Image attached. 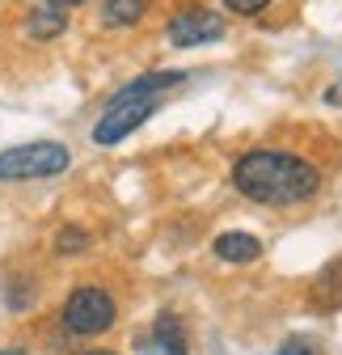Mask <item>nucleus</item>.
Here are the masks:
<instances>
[{
	"mask_svg": "<svg viewBox=\"0 0 342 355\" xmlns=\"http://www.w3.org/2000/svg\"><path fill=\"white\" fill-rule=\"evenodd\" d=\"M165 38L174 42L178 51H190V47H203V42H216L224 38V17L207 5H190V9H178L165 26Z\"/></svg>",
	"mask_w": 342,
	"mask_h": 355,
	"instance_id": "obj_5",
	"label": "nucleus"
},
{
	"mask_svg": "<svg viewBox=\"0 0 342 355\" xmlns=\"http://www.w3.org/2000/svg\"><path fill=\"white\" fill-rule=\"evenodd\" d=\"M152 0H102V9H98V21L106 30H127V26H140L144 13H148Z\"/></svg>",
	"mask_w": 342,
	"mask_h": 355,
	"instance_id": "obj_8",
	"label": "nucleus"
},
{
	"mask_svg": "<svg viewBox=\"0 0 342 355\" xmlns=\"http://www.w3.org/2000/svg\"><path fill=\"white\" fill-rule=\"evenodd\" d=\"M317 300L330 304V309L342 304V254L321 266V275H317Z\"/></svg>",
	"mask_w": 342,
	"mask_h": 355,
	"instance_id": "obj_10",
	"label": "nucleus"
},
{
	"mask_svg": "<svg viewBox=\"0 0 342 355\" xmlns=\"http://www.w3.org/2000/svg\"><path fill=\"white\" fill-rule=\"evenodd\" d=\"M156 106H161V98L156 94H132V89H118V94L106 102V110H102V119L93 123V144H123L132 131H140L152 114H156Z\"/></svg>",
	"mask_w": 342,
	"mask_h": 355,
	"instance_id": "obj_3",
	"label": "nucleus"
},
{
	"mask_svg": "<svg viewBox=\"0 0 342 355\" xmlns=\"http://www.w3.org/2000/svg\"><path fill=\"white\" fill-rule=\"evenodd\" d=\"M220 5L228 13H237V17H258V13H267L275 5V0H220Z\"/></svg>",
	"mask_w": 342,
	"mask_h": 355,
	"instance_id": "obj_12",
	"label": "nucleus"
},
{
	"mask_svg": "<svg viewBox=\"0 0 342 355\" xmlns=\"http://www.w3.org/2000/svg\"><path fill=\"white\" fill-rule=\"evenodd\" d=\"M275 355H313V351H309V347H305L300 338H291V343H283V347H279Z\"/></svg>",
	"mask_w": 342,
	"mask_h": 355,
	"instance_id": "obj_13",
	"label": "nucleus"
},
{
	"mask_svg": "<svg viewBox=\"0 0 342 355\" xmlns=\"http://www.w3.org/2000/svg\"><path fill=\"white\" fill-rule=\"evenodd\" d=\"M80 355H123V351H114V347H89V351H80Z\"/></svg>",
	"mask_w": 342,
	"mask_h": 355,
	"instance_id": "obj_15",
	"label": "nucleus"
},
{
	"mask_svg": "<svg viewBox=\"0 0 342 355\" xmlns=\"http://www.w3.org/2000/svg\"><path fill=\"white\" fill-rule=\"evenodd\" d=\"M211 254H216L220 262H258L262 258V241L253 233H220L216 241H211Z\"/></svg>",
	"mask_w": 342,
	"mask_h": 355,
	"instance_id": "obj_7",
	"label": "nucleus"
},
{
	"mask_svg": "<svg viewBox=\"0 0 342 355\" xmlns=\"http://www.w3.org/2000/svg\"><path fill=\"white\" fill-rule=\"evenodd\" d=\"M42 5H51V9H76V5H89V0H42Z\"/></svg>",
	"mask_w": 342,
	"mask_h": 355,
	"instance_id": "obj_14",
	"label": "nucleus"
},
{
	"mask_svg": "<svg viewBox=\"0 0 342 355\" xmlns=\"http://www.w3.org/2000/svg\"><path fill=\"white\" fill-rule=\"evenodd\" d=\"M84 250H89V233H84V229L64 225V229L55 233V254H60V258H76V254H84Z\"/></svg>",
	"mask_w": 342,
	"mask_h": 355,
	"instance_id": "obj_11",
	"label": "nucleus"
},
{
	"mask_svg": "<svg viewBox=\"0 0 342 355\" xmlns=\"http://www.w3.org/2000/svg\"><path fill=\"white\" fill-rule=\"evenodd\" d=\"M152 343H156V351H161V355H190L186 326H182V318H178V313H169V309L152 318Z\"/></svg>",
	"mask_w": 342,
	"mask_h": 355,
	"instance_id": "obj_6",
	"label": "nucleus"
},
{
	"mask_svg": "<svg viewBox=\"0 0 342 355\" xmlns=\"http://www.w3.org/2000/svg\"><path fill=\"white\" fill-rule=\"evenodd\" d=\"M0 355H30L26 347H0Z\"/></svg>",
	"mask_w": 342,
	"mask_h": 355,
	"instance_id": "obj_16",
	"label": "nucleus"
},
{
	"mask_svg": "<svg viewBox=\"0 0 342 355\" xmlns=\"http://www.w3.org/2000/svg\"><path fill=\"white\" fill-rule=\"evenodd\" d=\"M68 30V17H64V9H34L30 17H26V34L34 38V42H51V38H60Z\"/></svg>",
	"mask_w": 342,
	"mask_h": 355,
	"instance_id": "obj_9",
	"label": "nucleus"
},
{
	"mask_svg": "<svg viewBox=\"0 0 342 355\" xmlns=\"http://www.w3.org/2000/svg\"><path fill=\"white\" fill-rule=\"evenodd\" d=\"M60 326L72 338H102L118 326V300L106 284H76L60 304Z\"/></svg>",
	"mask_w": 342,
	"mask_h": 355,
	"instance_id": "obj_2",
	"label": "nucleus"
},
{
	"mask_svg": "<svg viewBox=\"0 0 342 355\" xmlns=\"http://www.w3.org/2000/svg\"><path fill=\"white\" fill-rule=\"evenodd\" d=\"M233 187L262 207H300L321 195V169L291 148H249L233 165Z\"/></svg>",
	"mask_w": 342,
	"mask_h": 355,
	"instance_id": "obj_1",
	"label": "nucleus"
},
{
	"mask_svg": "<svg viewBox=\"0 0 342 355\" xmlns=\"http://www.w3.org/2000/svg\"><path fill=\"white\" fill-rule=\"evenodd\" d=\"M72 165V153L55 140H34L0 153V182H34V178H55Z\"/></svg>",
	"mask_w": 342,
	"mask_h": 355,
	"instance_id": "obj_4",
	"label": "nucleus"
}]
</instances>
